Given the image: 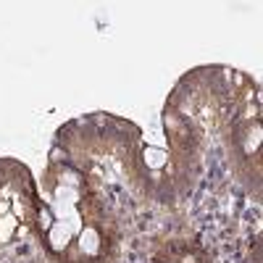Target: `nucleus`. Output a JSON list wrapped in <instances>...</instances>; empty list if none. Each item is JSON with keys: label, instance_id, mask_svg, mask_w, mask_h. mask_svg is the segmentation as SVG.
I'll return each mask as SVG.
<instances>
[{"label": "nucleus", "instance_id": "obj_1", "mask_svg": "<svg viewBox=\"0 0 263 263\" xmlns=\"http://www.w3.org/2000/svg\"><path fill=\"white\" fill-rule=\"evenodd\" d=\"M163 158H168L163 150H156V147H147V150H145V161H147L150 166H156V168L163 166Z\"/></svg>", "mask_w": 263, "mask_h": 263}]
</instances>
